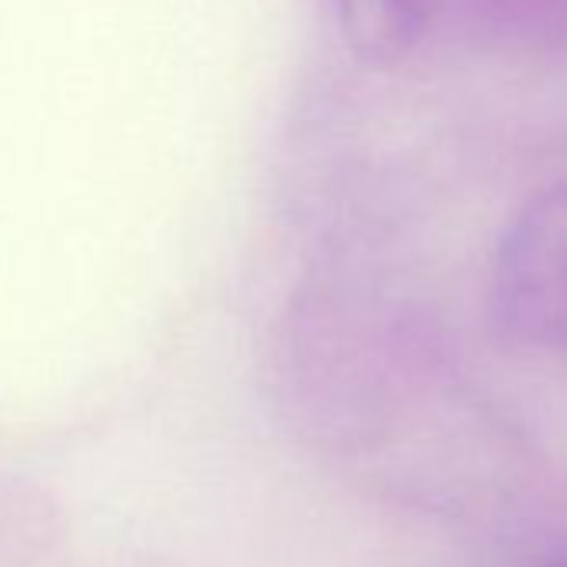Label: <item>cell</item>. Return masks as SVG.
I'll list each match as a JSON object with an SVG mask.
<instances>
[{
	"mask_svg": "<svg viewBox=\"0 0 567 567\" xmlns=\"http://www.w3.org/2000/svg\"><path fill=\"white\" fill-rule=\"evenodd\" d=\"M491 308L507 338L567 354V181L537 194L504 230Z\"/></svg>",
	"mask_w": 567,
	"mask_h": 567,
	"instance_id": "6da1fadb",
	"label": "cell"
},
{
	"mask_svg": "<svg viewBox=\"0 0 567 567\" xmlns=\"http://www.w3.org/2000/svg\"><path fill=\"white\" fill-rule=\"evenodd\" d=\"M544 567H567V560H550V564H544Z\"/></svg>",
	"mask_w": 567,
	"mask_h": 567,
	"instance_id": "7a4b0ae2",
	"label": "cell"
}]
</instances>
